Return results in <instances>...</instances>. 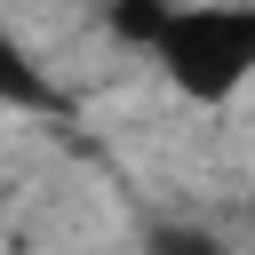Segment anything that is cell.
I'll return each mask as SVG.
<instances>
[{
  "instance_id": "cell-3",
  "label": "cell",
  "mask_w": 255,
  "mask_h": 255,
  "mask_svg": "<svg viewBox=\"0 0 255 255\" xmlns=\"http://www.w3.org/2000/svg\"><path fill=\"white\" fill-rule=\"evenodd\" d=\"M143 255H223V239L199 231V223H151L143 231Z\"/></svg>"
},
{
  "instance_id": "cell-2",
  "label": "cell",
  "mask_w": 255,
  "mask_h": 255,
  "mask_svg": "<svg viewBox=\"0 0 255 255\" xmlns=\"http://www.w3.org/2000/svg\"><path fill=\"white\" fill-rule=\"evenodd\" d=\"M0 112H64V88L32 64V48L0 24Z\"/></svg>"
},
{
  "instance_id": "cell-1",
  "label": "cell",
  "mask_w": 255,
  "mask_h": 255,
  "mask_svg": "<svg viewBox=\"0 0 255 255\" xmlns=\"http://www.w3.org/2000/svg\"><path fill=\"white\" fill-rule=\"evenodd\" d=\"M167 72L175 96L191 104H231L255 80V8L247 0H167L159 32L143 40Z\"/></svg>"
}]
</instances>
